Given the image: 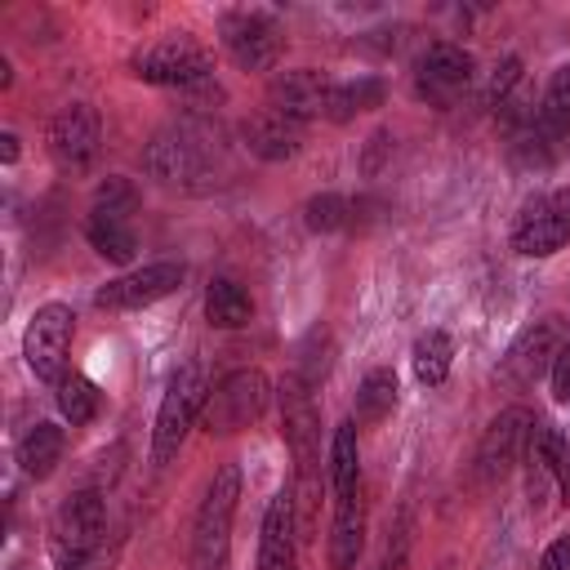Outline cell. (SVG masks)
Returning <instances> with one entry per match:
<instances>
[{"label":"cell","mask_w":570,"mask_h":570,"mask_svg":"<svg viewBox=\"0 0 570 570\" xmlns=\"http://www.w3.org/2000/svg\"><path fill=\"white\" fill-rule=\"evenodd\" d=\"M142 169L174 191H214L218 183L232 178L227 142L218 125H205V120H178L160 129L142 151Z\"/></svg>","instance_id":"cell-1"},{"label":"cell","mask_w":570,"mask_h":570,"mask_svg":"<svg viewBox=\"0 0 570 570\" xmlns=\"http://www.w3.org/2000/svg\"><path fill=\"white\" fill-rule=\"evenodd\" d=\"M281 436L294 459V517L298 539H312L316 512H321V414L312 401V387L289 370L281 379Z\"/></svg>","instance_id":"cell-2"},{"label":"cell","mask_w":570,"mask_h":570,"mask_svg":"<svg viewBox=\"0 0 570 570\" xmlns=\"http://www.w3.org/2000/svg\"><path fill=\"white\" fill-rule=\"evenodd\" d=\"M236 508H240V468L223 463L209 476L205 499L191 517V570H227Z\"/></svg>","instance_id":"cell-3"},{"label":"cell","mask_w":570,"mask_h":570,"mask_svg":"<svg viewBox=\"0 0 570 570\" xmlns=\"http://www.w3.org/2000/svg\"><path fill=\"white\" fill-rule=\"evenodd\" d=\"M205 396H209V383H205V365L200 361H187L174 370L165 396H160V410H156V428H151V463L165 468L169 459H178L187 432L196 428L200 410H205Z\"/></svg>","instance_id":"cell-4"},{"label":"cell","mask_w":570,"mask_h":570,"mask_svg":"<svg viewBox=\"0 0 570 570\" xmlns=\"http://www.w3.org/2000/svg\"><path fill=\"white\" fill-rule=\"evenodd\" d=\"M107 530V503L98 490H76L58 503L53 521H49V557L58 570H80Z\"/></svg>","instance_id":"cell-5"},{"label":"cell","mask_w":570,"mask_h":570,"mask_svg":"<svg viewBox=\"0 0 570 570\" xmlns=\"http://www.w3.org/2000/svg\"><path fill=\"white\" fill-rule=\"evenodd\" d=\"M129 71L142 85H160V89H200L214 76V58L200 40H191L187 31H169L160 40H151L142 53H134Z\"/></svg>","instance_id":"cell-6"},{"label":"cell","mask_w":570,"mask_h":570,"mask_svg":"<svg viewBox=\"0 0 570 570\" xmlns=\"http://www.w3.org/2000/svg\"><path fill=\"white\" fill-rule=\"evenodd\" d=\"M218 40L240 71H272L285 49V27L267 9H227L218 13Z\"/></svg>","instance_id":"cell-7"},{"label":"cell","mask_w":570,"mask_h":570,"mask_svg":"<svg viewBox=\"0 0 570 570\" xmlns=\"http://www.w3.org/2000/svg\"><path fill=\"white\" fill-rule=\"evenodd\" d=\"M566 343H570L566 316H539V321H530V325L508 343V352L499 356L494 379H499L503 387L521 392V387H530L534 379H543V374L552 370V361L561 356Z\"/></svg>","instance_id":"cell-8"},{"label":"cell","mask_w":570,"mask_h":570,"mask_svg":"<svg viewBox=\"0 0 570 570\" xmlns=\"http://www.w3.org/2000/svg\"><path fill=\"white\" fill-rule=\"evenodd\" d=\"M267 396H272V387H267V374L263 370H232L205 396L200 423H205L209 436H232V432L249 428L267 410Z\"/></svg>","instance_id":"cell-9"},{"label":"cell","mask_w":570,"mask_h":570,"mask_svg":"<svg viewBox=\"0 0 570 570\" xmlns=\"http://www.w3.org/2000/svg\"><path fill=\"white\" fill-rule=\"evenodd\" d=\"M71 334H76V312L67 303H45L31 312L27 330H22V356L27 370L40 383H62L67 379V352H71Z\"/></svg>","instance_id":"cell-10"},{"label":"cell","mask_w":570,"mask_h":570,"mask_svg":"<svg viewBox=\"0 0 570 570\" xmlns=\"http://www.w3.org/2000/svg\"><path fill=\"white\" fill-rule=\"evenodd\" d=\"M570 240V187L530 196L512 223V249L521 258H552Z\"/></svg>","instance_id":"cell-11"},{"label":"cell","mask_w":570,"mask_h":570,"mask_svg":"<svg viewBox=\"0 0 570 570\" xmlns=\"http://www.w3.org/2000/svg\"><path fill=\"white\" fill-rule=\"evenodd\" d=\"M45 147L53 156V165L62 174H85L94 160H98V147H102V120L89 102H67L49 129H45Z\"/></svg>","instance_id":"cell-12"},{"label":"cell","mask_w":570,"mask_h":570,"mask_svg":"<svg viewBox=\"0 0 570 570\" xmlns=\"http://www.w3.org/2000/svg\"><path fill=\"white\" fill-rule=\"evenodd\" d=\"M472 76H476V58L454 40H436L414 58V94L436 107L454 102L472 85Z\"/></svg>","instance_id":"cell-13"},{"label":"cell","mask_w":570,"mask_h":570,"mask_svg":"<svg viewBox=\"0 0 570 570\" xmlns=\"http://www.w3.org/2000/svg\"><path fill=\"white\" fill-rule=\"evenodd\" d=\"M183 276H187L183 263H169V258L165 263H147L138 272H125V276L98 285L94 307H102V312H138V307H151L165 294H174L183 285Z\"/></svg>","instance_id":"cell-14"},{"label":"cell","mask_w":570,"mask_h":570,"mask_svg":"<svg viewBox=\"0 0 570 570\" xmlns=\"http://www.w3.org/2000/svg\"><path fill=\"white\" fill-rule=\"evenodd\" d=\"M334 89L338 80H330L325 71L316 67H294V71H276L272 85H267V107L307 125L316 116H330V102H334Z\"/></svg>","instance_id":"cell-15"},{"label":"cell","mask_w":570,"mask_h":570,"mask_svg":"<svg viewBox=\"0 0 570 570\" xmlns=\"http://www.w3.org/2000/svg\"><path fill=\"white\" fill-rule=\"evenodd\" d=\"M530 432H534V414L521 410V405H512L499 419H490V428H485V436L476 445V476L481 481H499L503 472H512V463L530 445Z\"/></svg>","instance_id":"cell-16"},{"label":"cell","mask_w":570,"mask_h":570,"mask_svg":"<svg viewBox=\"0 0 570 570\" xmlns=\"http://www.w3.org/2000/svg\"><path fill=\"white\" fill-rule=\"evenodd\" d=\"M298 566V517H294V494L276 490L263 512L258 530V570H294Z\"/></svg>","instance_id":"cell-17"},{"label":"cell","mask_w":570,"mask_h":570,"mask_svg":"<svg viewBox=\"0 0 570 570\" xmlns=\"http://www.w3.org/2000/svg\"><path fill=\"white\" fill-rule=\"evenodd\" d=\"M303 129L307 125H298V120L263 107V111H254V116L240 120V142L249 147V156H258L267 165H281V160H294L303 151Z\"/></svg>","instance_id":"cell-18"},{"label":"cell","mask_w":570,"mask_h":570,"mask_svg":"<svg viewBox=\"0 0 570 570\" xmlns=\"http://www.w3.org/2000/svg\"><path fill=\"white\" fill-rule=\"evenodd\" d=\"M365 548V499L352 490L347 499H334V525H330V570H356Z\"/></svg>","instance_id":"cell-19"},{"label":"cell","mask_w":570,"mask_h":570,"mask_svg":"<svg viewBox=\"0 0 570 570\" xmlns=\"http://www.w3.org/2000/svg\"><path fill=\"white\" fill-rule=\"evenodd\" d=\"M85 240L94 245L98 258H107V263H116V267L134 263V254H138V232H134V223H129L125 214H111V209H89V218H85Z\"/></svg>","instance_id":"cell-20"},{"label":"cell","mask_w":570,"mask_h":570,"mask_svg":"<svg viewBox=\"0 0 570 570\" xmlns=\"http://www.w3.org/2000/svg\"><path fill=\"white\" fill-rule=\"evenodd\" d=\"M62 450H67V436H62L58 423H31L18 441V463L31 481H45L62 463Z\"/></svg>","instance_id":"cell-21"},{"label":"cell","mask_w":570,"mask_h":570,"mask_svg":"<svg viewBox=\"0 0 570 570\" xmlns=\"http://www.w3.org/2000/svg\"><path fill=\"white\" fill-rule=\"evenodd\" d=\"M325 481L334 490V499H347L352 490H361V445H356V423H338L334 441H330V468Z\"/></svg>","instance_id":"cell-22"},{"label":"cell","mask_w":570,"mask_h":570,"mask_svg":"<svg viewBox=\"0 0 570 570\" xmlns=\"http://www.w3.org/2000/svg\"><path fill=\"white\" fill-rule=\"evenodd\" d=\"M205 316H209V325H218V330H240V325H249V316H254V298H249V289L236 285L232 276H214L209 289H205Z\"/></svg>","instance_id":"cell-23"},{"label":"cell","mask_w":570,"mask_h":570,"mask_svg":"<svg viewBox=\"0 0 570 570\" xmlns=\"http://www.w3.org/2000/svg\"><path fill=\"white\" fill-rule=\"evenodd\" d=\"M410 365H414V379L423 387H436L450 379V365H454V343L445 330H423L410 347Z\"/></svg>","instance_id":"cell-24"},{"label":"cell","mask_w":570,"mask_h":570,"mask_svg":"<svg viewBox=\"0 0 570 570\" xmlns=\"http://www.w3.org/2000/svg\"><path fill=\"white\" fill-rule=\"evenodd\" d=\"M383 98H387V85H383L379 76L338 80L334 102H330V120H334V125H343V120H352V116H361V111H379V107H383Z\"/></svg>","instance_id":"cell-25"},{"label":"cell","mask_w":570,"mask_h":570,"mask_svg":"<svg viewBox=\"0 0 570 570\" xmlns=\"http://www.w3.org/2000/svg\"><path fill=\"white\" fill-rule=\"evenodd\" d=\"M392 410H396V370L374 365V370L361 379V387H356V419H361V423H379V419H387Z\"/></svg>","instance_id":"cell-26"},{"label":"cell","mask_w":570,"mask_h":570,"mask_svg":"<svg viewBox=\"0 0 570 570\" xmlns=\"http://www.w3.org/2000/svg\"><path fill=\"white\" fill-rule=\"evenodd\" d=\"M356 200H347V196H338V191H321V196H312L307 205H303V223H307V232H321V236H330V232H347V227H356Z\"/></svg>","instance_id":"cell-27"},{"label":"cell","mask_w":570,"mask_h":570,"mask_svg":"<svg viewBox=\"0 0 570 570\" xmlns=\"http://www.w3.org/2000/svg\"><path fill=\"white\" fill-rule=\"evenodd\" d=\"M58 410H62V419H67L71 428H85V423L98 419V410H102V392H98L85 374L71 370V374L58 383Z\"/></svg>","instance_id":"cell-28"},{"label":"cell","mask_w":570,"mask_h":570,"mask_svg":"<svg viewBox=\"0 0 570 570\" xmlns=\"http://www.w3.org/2000/svg\"><path fill=\"white\" fill-rule=\"evenodd\" d=\"M539 120H543V129H552L557 138L570 134V62L548 76L543 102H539Z\"/></svg>","instance_id":"cell-29"},{"label":"cell","mask_w":570,"mask_h":570,"mask_svg":"<svg viewBox=\"0 0 570 570\" xmlns=\"http://www.w3.org/2000/svg\"><path fill=\"white\" fill-rule=\"evenodd\" d=\"M534 445H539V454L548 459V468H552V485H557V499L561 503H570V441H566V432L561 428H534Z\"/></svg>","instance_id":"cell-30"},{"label":"cell","mask_w":570,"mask_h":570,"mask_svg":"<svg viewBox=\"0 0 570 570\" xmlns=\"http://www.w3.org/2000/svg\"><path fill=\"white\" fill-rule=\"evenodd\" d=\"M330 365H334V343H330V334L312 330V334L298 343V365H294V374H298L307 387H321L325 374H330Z\"/></svg>","instance_id":"cell-31"},{"label":"cell","mask_w":570,"mask_h":570,"mask_svg":"<svg viewBox=\"0 0 570 570\" xmlns=\"http://www.w3.org/2000/svg\"><path fill=\"white\" fill-rule=\"evenodd\" d=\"M94 209H111V214H134L138 209V187L120 174H111L107 183H98V196H94Z\"/></svg>","instance_id":"cell-32"},{"label":"cell","mask_w":570,"mask_h":570,"mask_svg":"<svg viewBox=\"0 0 570 570\" xmlns=\"http://www.w3.org/2000/svg\"><path fill=\"white\" fill-rule=\"evenodd\" d=\"M521 85V58H503L499 67H494V76H490V85H485V107H494V111H503L508 102H512V89Z\"/></svg>","instance_id":"cell-33"},{"label":"cell","mask_w":570,"mask_h":570,"mask_svg":"<svg viewBox=\"0 0 570 570\" xmlns=\"http://www.w3.org/2000/svg\"><path fill=\"white\" fill-rule=\"evenodd\" d=\"M392 151V134L387 129H379V134H370V142H365V156H361V174H379L383 169V156Z\"/></svg>","instance_id":"cell-34"},{"label":"cell","mask_w":570,"mask_h":570,"mask_svg":"<svg viewBox=\"0 0 570 570\" xmlns=\"http://www.w3.org/2000/svg\"><path fill=\"white\" fill-rule=\"evenodd\" d=\"M552 401H561V405H570V343L561 347V356L552 361Z\"/></svg>","instance_id":"cell-35"},{"label":"cell","mask_w":570,"mask_h":570,"mask_svg":"<svg viewBox=\"0 0 570 570\" xmlns=\"http://www.w3.org/2000/svg\"><path fill=\"white\" fill-rule=\"evenodd\" d=\"M539 570H570V539H552L539 557Z\"/></svg>","instance_id":"cell-36"},{"label":"cell","mask_w":570,"mask_h":570,"mask_svg":"<svg viewBox=\"0 0 570 570\" xmlns=\"http://www.w3.org/2000/svg\"><path fill=\"white\" fill-rule=\"evenodd\" d=\"M401 561H405V543H401V548H396V552H392V548H387V552H383V557H379V566H374V570H401Z\"/></svg>","instance_id":"cell-37"},{"label":"cell","mask_w":570,"mask_h":570,"mask_svg":"<svg viewBox=\"0 0 570 570\" xmlns=\"http://www.w3.org/2000/svg\"><path fill=\"white\" fill-rule=\"evenodd\" d=\"M0 156H4V165H13V160H18V138H13L9 129L0 134Z\"/></svg>","instance_id":"cell-38"}]
</instances>
